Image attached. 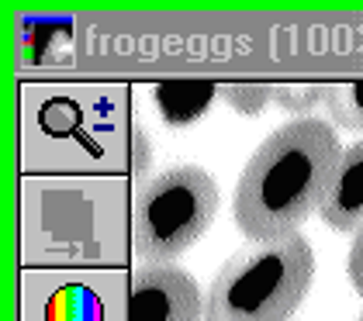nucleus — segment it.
I'll return each mask as SVG.
<instances>
[{
    "mask_svg": "<svg viewBox=\"0 0 363 321\" xmlns=\"http://www.w3.org/2000/svg\"><path fill=\"white\" fill-rule=\"evenodd\" d=\"M339 132L329 118L284 121L267 135L232 193V218L250 242L294 235L311 211L318 214L335 166L342 159Z\"/></svg>",
    "mask_w": 363,
    "mask_h": 321,
    "instance_id": "f257e3e1",
    "label": "nucleus"
},
{
    "mask_svg": "<svg viewBox=\"0 0 363 321\" xmlns=\"http://www.w3.org/2000/svg\"><path fill=\"white\" fill-rule=\"evenodd\" d=\"M315 280V249L294 232L246 242L204 291L201 321H291Z\"/></svg>",
    "mask_w": 363,
    "mask_h": 321,
    "instance_id": "f03ea898",
    "label": "nucleus"
},
{
    "mask_svg": "<svg viewBox=\"0 0 363 321\" xmlns=\"http://www.w3.org/2000/svg\"><path fill=\"white\" fill-rule=\"evenodd\" d=\"M218 184L201 166H169L132 204V252L142 263H173L208 235L218 214Z\"/></svg>",
    "mask_w": 363,
    "mask_h": 321,
    "instance_id": "7ed1b4c3",
    "label": "nucleus"
},
{
    "mask_svg": "<svg viewBox=\"0 0 363 321\" xmlns=\"http://www.w3.org/2000/svg\"><path fill=\"white\" fill-rule=\"evenodd\" d=\"M204 297L177 263H139L128 280V321H201Z\"/></svg>",
    "mask_w": 363,
    "mask_h": 321,
    "instance_id": "20e7f679",
    "label": "nucleus"
},
{
    "mask_svg": "<svg viewBox=\"0 0 363 321\" xmlns=\"http://www.w3.org/2000/svg\"><path fill=\"white\" fill-rule=\"evenodd\" d=\"M318 218L339 235H357L363 228V138L342 149Z\"/></svg>",
    "mask_w": 363,
    "mask_h": 321,
    "instance_id": "39448f33",
    "label": "nucleus"
},
{
    "mask_svg": "<svg viewBox=\"0 0 363 321\" xmlns=\"http://www.w3.org/2000/svg\"><path fill=\"white\" fill-rule=\"evenodd\" d=\"M215 90H222V86L211 80H167L156 86V104L169 128H184L197 114L208 111Z\"/></svg>",
    "mask_w": 363,
    "mask_h": 321,
    "instance_id": "423d86ee",
    "label": "nucleus"
},
{
    "mask_svg": "<svg viewBox=\"0 0 363 321\" xmlns=\"http://www.w3.org/2000/svg\"><path fill=\"white\" fill-rule=\"evenodd\" d=\"M322 107L335 132H363V80L329 83Z\"/></svg>",
    "mask_w": 363,
    "mask_h": 321,
    "instance_id": "0eeeda50",
    "label": "nucleus"
},
{
    "mask_svg": "<svg viewBox=\"0 0 363 321\" xmlns=\"http://www.w3.org/2000/svg\"><path fill=\"white\" fill-rule=\"evenodd\" d=\"M325 104V86L318 83H274V107L298 118H315V107Z\"/></svg>",
    "mask_w": 363,
    "mask_h": 321,
    "instance_id": "6e6552de",
    "label": "nucleus"
},
{
    "mask_svg": "<svg viewBox=\"0 0 363 321\" xmlns=\"http://www.w3.org/2000/svg\"><path fill=\"white\" fill-rule=\"evenodd\" d=\"M222 97L235 114L252 118L274 104V83H222Z\"/></svg>",
    "mask_w": 363,
    "mask_h": 321,
    "instance_id": "1a4fd4ad",
    "label": "nucleus"
},
{
    "mask_svg": "<svg viewBox=\"0 0 363 321\" xmlns=\"http://www.w3.org/2000/svg\"><path fill=\"white\" fill-rule=\"evenodd\" d=\"M346 273H350V283L353 291L363 297V228L353 235V245H350V259H346Z\"/></svg>",
    "mask_w": 363,
    "mask_h": 321,
    "instance_id": "9d476101",
    "label": "nucleus"
},
{
    "mask_svg": "<svg viewBox=\"0 0 363 321\" xmlns=\"http://www.w3.org/2000/svg\"><path fill=\"white\" fill-rule=\"evenodd\" d=\"M149 162H152V152H149V142L142 145V132H135V169L142 173V169H145Z\"/></svg>",
    "mask_w": 363,
    "mask_h": 321,
    "instance_id": "9b49d317",
    "label": "nucleus"
},
{
    "mask_svg": "<svg viewBox=\"0 0 363 321\" xmlns=\"http://www.w3.org/2000/svg\"><path fill=\"white\" fill-rule=\"evenodd\" d=\"M357 321H363V311H360V318H357Z\"/></svg>",
    "mask_w": 363,
    "mask_h": 321,
    "instance_id": "f8f14e48",
    "label": "nucleus"
}]
</instances>
